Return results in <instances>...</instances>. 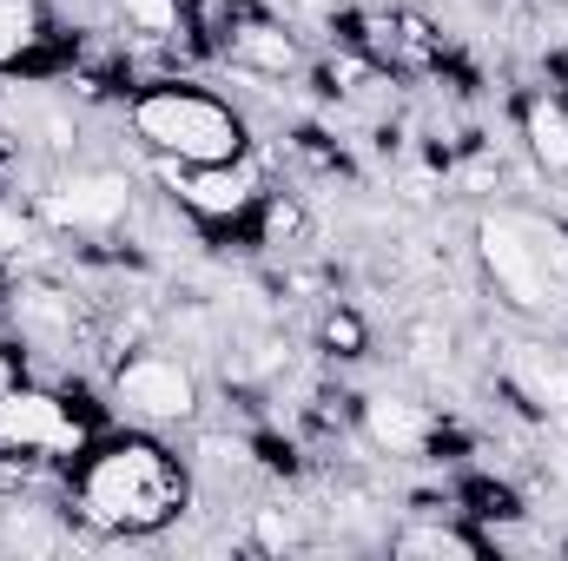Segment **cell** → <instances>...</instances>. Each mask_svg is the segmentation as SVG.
<instances>
[{
	"label": "cell",
	"instance_id": "15",
	"mask_svg": "<svg viewBox=\"0 0 568 561\" xmlns=\"http://www.w3.org/2000/svg\"><path fill=\"white\" fill-rule=\"evenodd\" d=\"M304 238H311V212L291 192H265L258 198V245L265 252H297Z\"/></svg>",
	"mask_w": 568,
	"mask_h": 561
},
{
	"label": "cell",
	"instance_id": "8",
	"mask_svg": "<svg viewBox=\"0 0 568 561\" xmlns=\"http://www.w3.org/2000/svg\"><path fill=\"white\" fill-rule=\"evenodd\" d=\"M219 53L239 73H252V80H291V73H304V40L284 27L278 13H258V7H239L225 20Z\"/></svg>",
	"mask_w": 568,
	"mask_h": 561
},
{
	"label": "cell",
	"instance_id": "7",
	"mask_svg": "<svg viewBox=\"0 0 568 561\" xmlns=\"http://www.w3.org/2000/svg\"><path fill=\"white\" fill-rule=\"evenodd\" d=\"M159 178L205 225H232V218L258 212V198H265V172L252 165V152L245 159H225V165H172V159H159Z\"/></svg>",
	"mask_w": 568,
	"mask_h": 561
},
{
	"label": "cell",
	"instance_id": "13",
	"mask_svg": "<svg viewBox=\"0 0 568 561\" xmlns=\"http://www.w3.org/2000/svg\"><path fill=\"white\" fill-rule=\"evenodd\" d=\"M390 555H410V561H476L489 555V542L476 529H456V522H410L390 536Z\"/></svg>",
	"mask_w": 568,
	"mask_h": 561
},
{
	"label": "cell",
	"instance_id": "18",
	"mask_svg": "<svg viewBox=\"0 0 568 561\" xmlns=\"http://www.w3.org/2000/svg\"><path fill=\"white\" fill-rule=\"evenodd\" d=\"M410 357H417L424 370H449V330H436V324H410Z\"/></svg>",
	"mask_w": 568,
	"mask_h": 561
},
{
	"label": "cell",
	"instance_id": "17",
	"mask_svg": "<svg viewBox=\"0 0 568 561\" xmlns=\"http://www.w3.org/2000/svg\"><path fill=\"white\" fill-rule=\"evenodd\" d=\"M126 13V27H140L152 40H179V0H113Z\"/></svg>",
	"mask_w": 568,
	"mask_h": 561
},
{
	"label": "cell",
	"instance_id": "22",
	"mask_svg": "<svg viewBox=\"0 0 568 561\" xmlns=\"http://www.w3.org/2000/svg\"><path fill=\"white\" fill-rule=\"evenodd\" d=\"M297 7H317V13H324V7H331V0H297Z\"/></svg>",
	"mask_w": 568,
	"mask_h": 561
},
{
	"label": "cell",
	"instance_id": "3",
	"mask_svg": "<svg viewBox=\"0 0 568 561\" xmlns=\"http://www.w3.org/2000/svg\"><path fill=\"white\" fill-rule=\"evenodd\" d=\"M476 258L516 310L542 317L568 297V225L536 212H483L476 218Z\"/></svg>",
	"mask_w": 568,
	"mask_h": 561
},
{
	"label": "cell",
	"instance_id": "21",
	"mask_svg": "<svg viewBox=\"0 0 568 561\" xmlns=\"http://www.w3.org/2000/svg\"><path fill=\"white\" fill-rule=\"evenodd\" d=\"M542 476H549V489L568 496V442H549V449H542Z\"/></svg>",
	"mask_w": 568,
	"mask_h": 561
},
{
	"label": "cell",
	"instance_id": "4",
	"mask_svg": "<svg viewBox=\"0 0 568 561\" xmlns=\"http://www.w3.org/2000/svg\"><path fill=\"white\" fill-rule=\"evenodd\" d=\"M140 205V185L133 172H113V165H87V172H67L53 178L40 198H33V218L47 232H73V238H106L133 218Z\"/></svg>",
	"mask_w": 568,
	"mask_h": 561
},
{
	"label": "cell",
	"instance_id": "11",
	"mask_svg": "<svg viewBox=\"0 0 568 561\" xmlns=\"http://www.w3.org/2000/svg\"><path fill=\"white\" fill-rule=\"evenodd\" d=\"M13 317H20V337H33V344H73V330H80V304L47 284L13 290Z\"/></svg>",
	"mask_w": 568,
	"mask_h": 561
},
{
	"label": "cell",
	"instance_id": "9",
	"mask_svg": "<svg viewBox=\"0 0 568 561\" xmlns=\"http://www.w3.org/2000/svg\"><path fill=\"white\" fill-rule=\"evenodd\" d=\"M503 384H509V397H523L536 417H549V422L568 417V357L549 350L542 337L503 344Z\"/></svg>",
	"mask_w": 568,
	"mask_h": 561
},
{
	"label": "cell",
	"instance_id": "12",
	"mask_svg": "<svg viewBox=\"0 0 568 561\" xmlns=\"http://www.w3.org/2000/svg\"><path fill=\"white\" fill-rule=\"evenodd\" d=\"M523 145H529V159L549 178H568V106L562 100H549V93L523 100Z\"/></svg>",
	"mask_w": 568,
	"mask_h": 561
},
{
	"label": "cell",
	"instance_id": "5",
	"mask_svg": "<svg viewBox=\"0 0 568 561\" xmlns=\"http://www.w3.org/2000/svg\"><path fill=\"white\" fill-rule=\"evenodd\" d=\"M113 410L140 429H172L199 417V370L172 350H133L113 370Z\"/></svg>",
	"mask_w": 568,
	"mask_h": 561
},
{
	"label": "cell",
	"instance_id": "14",
	"mask_svg": "<svg viewBox=\"0 0 568 561\" xmlns=\"http://www.w3.org/2000/svg\"><path fill=\"white\" fill-rule=\"evenodd\" d=\"M47 47V7L40 0H0V73L27 67Z\"/></svg>",
	"mask_w": 568,
	"mask_h": 561
},
{
	"label": "cell",
	"instance_id": "1",
	"mask_svg": "<svg viewBox=\"0 0 568 561\" xmlns=\"http://www.w3.org/2000/svg\"><path fill=\"white\" fill-rule=\"evenodd\" d=\"M73 496H80V516L93 529H106V536H159L165 522L185 516L192 476H185V462L165 442L113 436V442L87 449Z\"/></svg>",
	"mask_w": 568,
	"mask_h": 561
},
{
	"label": "cell",
	"instance_id": "16",
	"mask_svg": "<svg viewBox=\"0 0 568 561\" xmlns=\"http://www.w3.org/2000/svg\"><path fill=\"white\" fill-rule=\"evenodd\" d=\"M317 344H324L331 357H364V350H371V324H364L351 304H331L324 324H317Z\"/></svg>",
	"mask_w": 568,
	"mask_h": 561
},
{
	"label": "cell",
	"instance_id": "10",
	"mask_svg": "<svg viewBox=\"0 0 568 561\" xmlns=\"http://www.w3.org/2000/svg\"><path fill=\"white\" fill-rule=\"evenodd\" d=\"M357 429L390 462H410V456H424L429 442H436V417H429L417 397H404V390H371L357 404Z\"/></svg>",
	"mask_w": 568,
	"mask_h": 561
},
{
	"label": "cell",
	"instance_id": "6",
	"mask_svg": "<svg viewBox=\"0 0 568 561\" xmlns=\"http://www.w3.org/2000/svg\"><path fill=\"white\" fill-rule=\"evenodd\" d=\"M93 429L87 417H73L53 390L33 384H7L0 390V456H87Z\"/></svg>",
	"mask_w": 568,
	"mask_h": 561
},
{
	"label": "cell",
	"instance_id": "19",
	"mask_svg": "<svg viewBox=\"0 0 568 561\" xmlns=\"http://www.w3.org/2000/svg\"><path fill=\"white\" fill-rule=\"evenodd\" d=\"M252 536H258L265 549H291V542H297V522H291L284 509H258V516H252Z\"/></svg>",
	"mask_w": 568,
	"mask_h": 561
},
{
	"label": "cell",
	"instance_id": "20",
	"mask_svg": "<svg viewBox=\"0 0 568 561\" xmlns=\"http://www.w3.org/2000/svg\"><path fill=\"white\" fill-rule=\"evenodd\" d=\"M33 212H13V205H0V258H13V252H27V238H33Z\"/></svg>",
	"mask_w": 568,
	"mask_h": 561
},
{
	"label": "cell",
	"instance_id": "2",
	"mask_svg": "<svg viewBox=\"0 0 568 561\" xmlns=\"http://www.w3.org/2000/svg\"><path fill=\"white\" fill-rule=\"evenodd\" d=\"M126 126L152 159H172V165H225V159H245L252 152V126L232 100L192 86V80H159L140 86L133 106H126Z\"/></svg>",
	"mask_w": 568,
	"mask_h": 561
}]
</instances>
